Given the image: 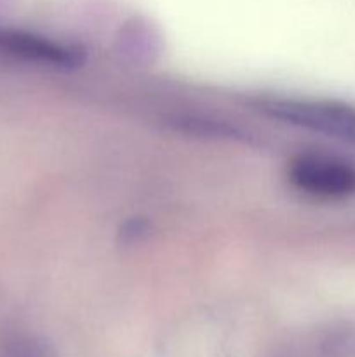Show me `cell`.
Masks as SVG:
<instances>
[{
    "mask_svg": "<svg viewBox=\"0 0 355 357\" xmlns=\"http://www.w3.org/2000/svg\"><path fill=\"white\" fill-rule=\"evenodd\" d=\"M256 108L284 124L355 143V107L352 105L305 98H265L258 101Z\"/></svg>",
    "mask_w": 355,
    "mask_h": 357,
    "instance_id": "cell-1",
    "label": "cell"
},
{
    "mask_svg": "<svg viewBox=\"0 0 355 357\" xmlns=\"http://www.w3.org/2000/svg\"><path fill=\"white\" fill-rule=\"evenodd\" d=\"M287 178L303 194L319 199H348L355 195V164L338 155L299 153L287 164Z\"/></svg>",
    "mask_w": 355,
    "mask_h": 357,
    "instance_id": "cell-2",
    "label": "cell"
},
{
    "mask_svg": "<svg viewBox=\"0 0 355 357\" xmlns=\"http://www.w3.org/2000/svg\"><path fill=\"white\" fill-rule=\"evenodd\" d=\"M0 52L56 68H75L84 63V51L31 31L0 28Z\"/></svg>",
    "mask_w": 355,
    "mask_h": 357,
    "instance_id": "cell-3",
    "label": "cell"
}]
</instances>
